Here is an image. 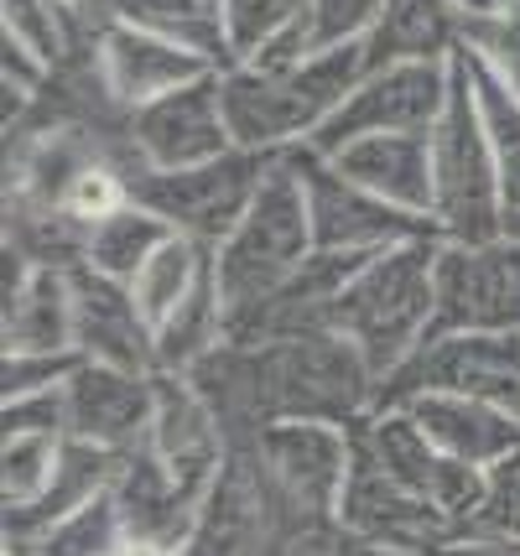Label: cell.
Masks as SVG:
<instances>
[{
	"label": "cell",
	"instance_id": "cell-1",
	"mask_svg": "<svg viewBox=\"0 0 520 556\" xmlns=\"http://www.w3.org/2000/svg\"><path fill=\"white\" fill-rule=\"evenodd\" d=\"M214 401L229 442L255 437L271 421H344L354 427L375 406L370 364L339 333L224 343L188 375Z\"/></svg>",
	"mask_w": 520,
	"mask_h": 556
},
{
	"label": "cell",
	"instance_id": "cell-2",
	"mask_svg": "<svg viewBox=\"0 0 520 556\" xmlns=\"http://www.w3.org/2000/svg\"><path fill=\"white\" fill-rule=\"evenodd\" d=\"M370 73L365 42H339L318 48L302 63L287 68H261V63H234L219 73L224 115L234 130V146L250 151H297L333 121V110L348 99V89Z\"/></svg>",
	"mask_w": 520,
	"mask_h": 556
},
{
	"label": "cell",
	"instance_id": "cell-3",
	"mask_svg": "<svg viewBox=\"0 0 520 556\" xmlns=\"http://www.w3.org/2000/svg\"><path fill=\"white\" fill-rule=\"evenodd\" d=\"M432 317H437V235L370 255L359 276L339 291L328 333L354 343L375 380H385L427 343Z\"/></svg>",
	"mask_w": 520,
	"mask_h": 556
},
{
	"label": "cell",
	"instance_id": "cell-4",
	"mask_svg": "<svg viewBox=\"0 0 520 556\" xmlns=\"http://www.w3.org/2000/svg\"><path fill=\"white\" fill-rule=\"evenodd\" d=\"M432 229L437 240H495L505 235V188L499 156L479 115L469 58L458 52L453 94L432 125Z\"/></svg>",
	"mask_w": 520,
	"mask_h": 556
},
{
	"label": "cell",
	"instance_id": "cell-5",
	"mask_svg": "<svg viewBox=\"0 0 520 556\" xmlns=\"http://www.w3.org/2000/svg\"><path fill=\"white\" fill-rule=\"evenodd\" d=\"M313 250H318V240H313L307 188H302V172L292 162V151H281L271 162V172H266L255 203L245 208V218L214 250V276H219L229 313H240L250 302H261L266 291H276Z\"/></svg>",
	"mask_w": 520,
	"mask_h": 556
},
{
	"label": "cell",
	"instance_id": "cell-6",
	"mask_svg": "<svg viewBox=\"0 0 520 556\" xmlns=\"http://www.w3.org/2000/svg\"><path fill=\"white\" fill-rule=\"evenodd\" d=\"M271 151H250V146H229L224 156H208L199 167H141L130 172V198L147 203L151 214H162L177 235L219 250L229 229L245 218L255 203L266 172H271Z\"/></svg>",
	"mask_w": 520,
	"mask_h": 556
},
{
	"label": "cell",
	"instance_id": "cell-7",
	"mask_svg": "<svg viewBox=\"0 0 520 556\" xmlns=\"http://www.w3.org/2000/svg\"><path fill=\"white\" fill-rule=\"evenodd\" d=\"M427 390L473 395L520 416V333H427L417 354L375 386L370 412H401Z\"/></svg>",
	"mask_w": 520,
	"mask_h": 556
},
{
	"label": "cell",
	"instance_id": "cell-8",
	"mask_svg": "<svg viewBox=\"0 0 520 556\" xmlns=\"http://www.w3.org/2000/svg\"><path fill=\"white\" fill-rule=\"evenodd\" d=\"M520 333V235L437 240L432 333Z\"/></svg>",
	"mask_w": 520,
	"mask_h": 556
},
{
	"label": "cell",
	"instance_id": "cell-9",
	"mask_svg": "<svg viewBox=\"0 0 520 556\" xmlns=\"http://www.w3.org/2000/svg\"><path fill=\"white\" fill-rule=\"evenodd\" d=\"M453 63H370V73L348 89V99L333 110V121L307 141V151L333 156L339 146L385 130H432L443 121L453 94Z\"/></svg>",
	"mask_w": 520,
	"mask_h": 556
},
{
	"label": "cell",
	"instance_id": "cell-10",
	"mask_svg": "<svg viewBox=\"0 0 520 556\" xmlns=\"http://www.w3.org/2000/svg\"><path fill=\"white\" fill-rule=\"evenodd\" d=\"M339 526L365 552H432V546H443L453 535H469L437 505L411 494L396 473H385L359 447V437H354V463H348L344 494H339Z\"/></svg>",
	"mask_w": 520,
	"mask_h": 556
},
{
	"label": "cell",
	"instance_id": "cell-11",
	"mask_svg": "<svg viewBox=\"0 0 520 556\" xmlns=\"http://www.w3.org/2000/svg\"><path fill=\"white\" fill-rule=\"evenodd\" d=\"M292 162H297L302 188H307V214H313L318 250H359V255H375V250H391V244L437 235L427 218L406 214V208L385 203V198H375L370 188H359L354 177H344L318 151L297 146Z\"/></svg>",
	"mask_w": 520,
	"mask_h": 556
},
{
	"label": "cell",
	"instance_id": "cell-12",
	"mask_svg": "<svg viewBox=\"0 0 520 556\" xmlns=\"http://www.w3.org/2000/svg\"><path fill=\"white\" fill-rule=\"evenodd\" d=\"M354 437H359V447H365L385 473H396L411 494H421L427 505H437L447 520H458L464 531L473 526V509L484 500V468L443 453V447L417 427L411 412L359 416V421H354Z\"/></svg>",
	"mask_w": 520,
	"mask_h": 556
},
{
	"label": "cell",
	"instance_id": "cell-13",
	"mask_svg": "<svg viewBox=\"0 0 520 556\" xmlns=\"http://www.w3.org/2000/svg\"><path fill=\"white\" fill-rule=\"evenodd\" d=\"M125 141L136 151V172L141 167H162V172L199 167L208 156H224L234 146V130H229V115H224L219 73H203V78L182 84L173 94L130 110Z\"/></svg>",
	"mask_w": 520,
	"mask_h": 556
},
{
	"label": "cell",
	"instance_id": "cell-14",
	"mask_svg": "<svg viewBox=\"0 0 520 556\" xmlns=\"http://www.w3.org/2000/svg\"><path fill=\"white\" fill-rule=\"evenodd\" d=\"M250 442L276 489L302 509L318 515H339V494H344L348 463H354V427L344 421H271Z\"/></svg>",
	"mask_w": 520,
	"mask_h": 556
},
{
	"label": "cell",
	"instance_id": "cell-15",
	"mask_svg": "<svg viewBox=\"0 0 520 556\" xmlns=\"http://www.w3.org/2000/svg\"><path fill=\"white\" fill-rule=\"evenodd\" d=\"M89 58H94V73H100L104 94L115 99L125 115L141 110V104H151V99L173 94L182 84H193L203 73H224V68H214L203 52L182 48V42L162 37V31L130 26V22L94 26Z\"/></svg>",
	"mask_w": 520,
	"mask_h": 556
},
{
	"label": "cell",
	"instance_id": "cell-16",
	"mask_svg": "<svg viewBox=\"0 0 520 556\" xmlns=\"http://www.w3.org/2000/svg\"><path fill=\"white\" fill-rule=\"evenodd\" d=\"M63 395H68V437L130 453L147 442L151 416H156V369L84 359L68 375Z\"/></svg>",
	"mask_w": 520,
	"mask_h": 556
},
{
	"label": "cell",
	"instance_id": "cell-17",
	"mask_svg": "<svg viewBox=\"0 0 520 556\" xmlns=\"http://www.w3.org/2000/svg\"><path fill=\"white\" fill-rule=\"evenodd\" d=\"M147 447L188 489L208 494L229 458V432H224L214 401L188 375H156V416H151Z\"/></svg>",
	"mask_w": 520,
	"mask_h": 556
},
{
	"label": "cell",
	"instance_id": "cell-18",
	"mask_svg": "<svg viewBox=\"0 0 520 556\" xmlns=\"http://www.w3.org/2000/svg\"><path fill=\"white\" fill-rule=\"evenodd\" d=\"M74 276V339L84 359L121 364V369H156V333L136 307V291L100 276L94 266H68Z\"/></svg>",
	"mask_w": 520,
	"mask_h": 556
},
{
	"label": "cell",
	"instance_id": "cell-19",
	"mask_svg": "<svg viewBox=\"0 0 520 556\" xmlns=\"http://www.w3.org/2000/svg\"><path fill=\"white\" fill-rule=\"evenodd\" d=\"M328 162L344 177H354L359 188H370L375 198L432 224V130L359 136V141L339 146Z\"/></svg>",
	"mask_w": 520,
	"mask_h": 556
},
{
	"label": "cell",
	"instance_id": "cell-20",
	"mask_svg": "<svg viewBox=\"0 0 520 556\" xmlns=\"http://www.w3.org/2000/svg\"><path fill=\"white\" fill-rule=\"evenodd\" d=\"M110 494H115V509H121L125 531L141 535V541H162V546H173V552L188 541L193 520H199V505H203L199 489L182 484L147 442L130 447L121 458V479H115Z\"/></svg>",
	"mask_w": 520,
	"mask_h": 556
},
{
	"label": "cell",
	"instance_id": "cell-21",
	"mask_svg": "<svg viewBox=\"0 0 520 556\" xmlns=\"http://www.w3.org/2000/svg\"><path fill=\"white\" fill-rule=\"evenodd\" d=\"M401 412L417 416V427L443 453L473 463V468H490L505 453L520 447V416L505 412V406H490V401H473V395H447V390H427L411 406Z\"/></svg>",
	"mask_w": 520,
	"mask_h": 556
},
{
	"label": "cell",
	"instance_id": "cell-22",
	"mask_svg": "<svg viewBox=\"0 0 520 556\" xmlns=\"http://www.w3.org/2000/svg\"><path fill=\"white\" fill-rule=\"evenodd\" d=\"M121 458L125 453H115V447H100V442L68 437L48 494H42L37 505H26V509H5V541H31V535L52 531L58 520L78 515L84 505L104 500V494L115 489V479H121Z\"/></svg>",
	"mask_w": 520,
	"mask_h": 556
},
{
	"label": "cell",
	"instance_id": "cell-23",
	"mask_svg": "<svg viewBox=\"0 0 520 556\" xmlns=\"http://www.w3.org/2000/svg\"><path fill=\"white\" fill-rule=\"evenodd\" d=\"M469 37V16L447 0H385L365 48L370 63H453Z\"/></svg>",
	"mask_w": 520,
	"mask_h": 556
},
{
	"label": "cell",
	"instance_id": "cell-24",
	"mask_svg": "<svg viewBox=\"0 0 520 556\" xmlns=\"http://www.w3.org/2000/svg\"><path fill=\"white\" fill-rule=\"evenodd\" d=\"M74 339V276L68 266H31L5 296V354H63Z\"/></svg>",
	"mask_w": 520,
	"mask_h": 556
},
{
	"label": "cell",
	"instance_id": "cell-25",
	"mask_svg": "<svg viewBox=\"0 0 520 556\" xmlns=\"http://www.w3.org/2000/svg\"><path fill=\"white\" fill-rule=\"evenodd\" d=\"M74 16H94V26L104 22H130L162 31L182 48L203 52L214 68H229V37H224V0H89L74 5Z\"/></svg>",
	"mask_w": 520,
	"mask_h": 556
},
{
	"label": "cell",
	"instance_id": "cell-26",
	"mask_svg": "<svg viewBox=\"0 0 520 556\" xmlns=\"http://www.w3.org/2000/svg\"><path fill=\"white\" fill-rule=\"evenodd\" d=\"M224 343H229V302H224L214 266H208L193 296L167 323H156V375H193Z\"/></svg>",
	"mask_w": 520,
	"mask_h": 556
},
{
	"label": "cell",
	"instance_id": "cell-27",
	"mask_svg": "<svg viewBox=\"0 0 520 556\" xmlns=\"http://www.w3.org/2000/svg\"><path fill=\"white\" fill-rule=\"evenodd\" d=\"M177 229L162 214H151L147 203H121L115 214H104L89 224L84 235V266H94L100 276H115V281H136V270L147 266L162 244L173 240Z\"/></svg>",
	"mask_w": 520,
	"mask_h": 556
},
{
	"label": "cell",
	"instance_id": "cell-28",
	"mask_svg": "<svg viewBox=\"0 0 520 556\" xmlns=\"http://www.w3.org/2000/svg\"><path fill=\"white\" fill-rule=\"evenodd\" d=\"M208 266H214V250H208V244L188 240V235H173L147 266L136 270L130 291H136V307L147 313L151 333H156V323H167V317L193 296V287L208 276Z\"/></svg>",
	"mask_w": 520,
	"mask_h": 556
},
{
	"label": "cell",
	"instance_id": "cell-29",
	"mask_svg": "<svg viewBox=\"0 0 520 556\" xmlns=\"http://www.w3.org/2000/svg\"><path fill=\"white\" fill-rule=\"evenodd\" d=\"M469 58V52H464ZM469 78H473V94H479V115H484V130L495 141L499 156V188H505V218L520 214V94L490 73L479 58H469Z\"/></svg>",
	"mask_w": 520,
	"mask_h": 556
},
{
	"label": "cell",
	"instance_id": "cell-30",
	"mask_svg": "<svg viewBox=\"0 0 520 556\" xmlns=\"http://www.w3.org/2000/svg\"><path fill=\"white\" fill-rule=\"evenodd\" d=\"M63 442L68 437L52 432H5V447H0V500H5V509H26L48 494L58 458H63Z\"/></svg>",
	"mask_w": 520,
	"mask_h": 556
},
{
	"label": "cell",
	"instance_id": "cell-31",
	"mask_svg": "<svg viewBox=\"0 0 520 556\" xmlns=\"http://www.w3.org/2000/svg\"><path fill=\"white\" fill-rule=\"evenodd\" d=\"M0 37H16L52 68L74 52V11L63 0H0Z\"/></svg>",
	"mask_w": 520,
	"mask_h": 556
},
{
	"label": "cell",
	"instance_id": "cell-32",
	"mask_svg": "<svg viewBox=\"0 0 520 556\" xmlns=\"http://www.w3.org/2000/svg\"><path fill=\"white\" fill-rule=\"evenodd\" d=\"M307 16V0H224V37H229V68L245 63L281 37L287 26Z\"/></svg>",
	"mask_w": 520,
	"mask_h": 556
},
{
	"label": "cell",
	"instance_id": "cell-33",
	"mask_svg": "<svg viewBox=\"0 0 520 556\" xmlns=\"http://www.w3.org/2000/svg\"><path fill=\"white\" fill-rule=\"evenodd\" d=\"M464 52L479 58L490 73H499L520 94V0H499L490 16H473Z\"/></svg>",
	"mask_w": 520,
	"mask_h": 556
},
{
	"label": "cell",
	"instance_id": "cell-34",
	"mask_svg": "<svg viewBox=\"0 0 520 556\" xmlns=\"http://www.w3.org/2000/svg\"><path fill=\"white\" fill-rule=\"evenodd\" d=\"M469 535L520 541V447L484 468V500H479V509H473Z\"/></svg>",
	"mask_w": 520,
	"mask_h": 556
},
{
	"label": "cell",
	"instance_id": "cell-35",
	"mask_svg": "<svg viewBox=\"0 0 520 556\" xmlns=\"http://www.w3.org/2000/svg\"><path fill=\"white\" fill-rule=\"evenodd\" d=\"M380 11H385V0H307V31L318 48L365 42Z\"/></svg>",
	"mask_w": 520,
	"mask_h": 556
},
{
	"label": "cell",
	"instance_id": "cell-36",
	"mask_svg": "<svg viewBox=\"0 0 520 556\" xmlns=\"http://www.w3.org/2000/svg\"><path fill=\"white\" fill-rule=\"evenodd\" d=\"M78 364H84L78 349H63V354H5V364H0V395L11 401V395L68 386V375Z\"/></svg>",
	"mask_w": 520,
	"mask_h": 556
},
{
	"label": "cell",
	"instance_id": "cell-37",
	"mask_svg": "<svg viewBox=\"0 0 520 556\" xmlns=\"http://www.w3.org/2000/svg\"><path fill=\"white\" fill-rule=\"evenodd\" d=\"M5 432H52V437H68V395L63 386L58 390H31V395H11L5 401Z\"/></svg>",
	"mask_w": 520,
	"mask_h": 556
},
{
	"label": "cell",
	"instance_id": "cell-38",
	"mask_svg": "<svg viewBox=\"0 0 520 556\" xmlns=\"http://www.w3.org/2000/svg\"><path fill=\"white\" fill-rule=\"evenodd\" d=\"M427 556H520V541H499V535H453Z\"/></svg>",
	"mask_w": 520,
	"mask_h": 556
},
{
	"label": "cell",
	"instance_id": "cell-39",
	"mask_svg": "<svg viewBox=\"0 0 520 556\" xmlns=\"http://www.w3.org/2000/svg\"><path fill=\"white\" fill-rule=\"evenodd\" d=\"M104 556H177L173 546H162V541H141V535H125L121 546H110Z\"/></svg>",
	"mask_w": 520,
	"mask_h": 556
},
{
	"label": "cell",
	"instance_id": "cell-40",
	"mask_svg": "<svg viewBox=\"0 0 520 556\" xmlns=\"http://www.w3.org/2000/svg\"><path fill=\"white\" fill-rule=\"evenodd\" d=\"M447 5H458V11H464V16L473 22V16H490V11H495L499 0H447Z\"/></svg>",
	"mask_w": 520,
	"mask_h": 556
},
{
	"label": "cell",
	"instance_id": "cell-41",
	"mask_svg": "<svg viewBox=\"0 0 520 556\" xmlns=\"http://www.w3.org/2000/svg\"><path fill=\"white\" fill-rule=\"evenodd\" d=\"M365 556H427V552H365Z\"/></svg>",
	"mask_w": 520,
	"mask_h": 556
},
{
	"label": "cell",
	"instance_id": "cell-42",
	"mask_svg": "<svg viewBox=\"0 0 520 556\" xmlns=\"http://www.w3.org/2000/svg\"><path fill=\"white\" fill-rule=\"evenodd\" d=\"M63 5H68V11H74V5H89V0H63Z\"/></svg>",
	"mask_w": 520,
	"mask_h": 556
}]
</instances>
